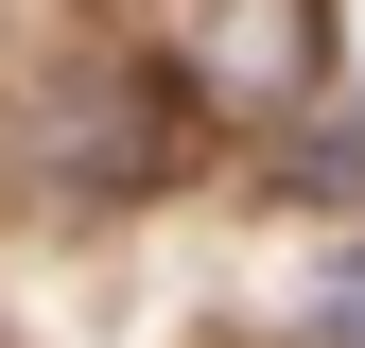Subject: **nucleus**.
<instances>
[{
    "instance_id": "obj_1",
    "label": "nucleus",
    "mask_w": 365,
    "mask_h": 348,
    "mask_svg": "<svg viewBox=\"0 0 365 348\" xmlns=\"http://www.w3.org/2000/svg\"><path fill=\"white\" fill-rule=\"evenodd\" d=\"M53 174L70 192H157L174 174V70H70L53 87Z\"/></svg>"
},
{
    "instance_id": "obj_3",
    "label": "nucleus",
    "mask_w": 365,
    "mask_h": 348,
    "mask_svg": "<svg viewBox=\"0 0 365 348\" xmlns=\"http://www.w3.org/2000/svg\"><path fill=\"white\" fill-rule=\"evenodd\" d=\"M313 348H365V261H331V279H313Z\"/></svg>"
},
{
    "instance_id": "obj_2",
    "label": "nucleus",
    "mask_w": 365,
    "mask_h": 348,
    "mask_svg": "<svg viewBox=\"0 0 365 348\" xmlns=\"http://www.w3.org/2000/svg\"><path fill=\"white\" fill-rule=\"evenodd\" d=\"M209 70L244 87V105H296V87H313V0H226Z\"/></svg>"
}]
</instances>
